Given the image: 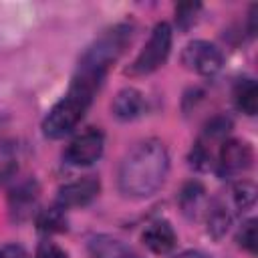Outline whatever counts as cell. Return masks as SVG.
<instances>
[{
	"label": "cell",
	"instance_id": "9c48e42d",
	"mask_svg": "<svg viewBox=\"0 0 258 258\" xmlns=\"http://www.w3.org/2000/svg\"><path fill=\"white\" fill-rule=\"evenodd\" d=\"M141 240H143V244L151 252H155V254H167V252H171L175 248L177 236H175L173 226L167 220H157V222H151L143 230Z\"/></svg>",
	"mask_w": 258,
	"mask_h": 258
},
{
	"label": "cell",
	"instance_id": "8fae6325",
	"mask_svg": "<svg viewBox=\"0 0 258 258\" xmlns=\"http://www.w3.org/2000/svg\"><path fill=\"white\" fill-rule=\"evenodd\" d=\"M38 200V185L34 181H24L10 194V210L16 218H26L32 214V208Z\"/></svg>",
	"mask_w": 258,
	"mask_h": 258
},
{
	"label": "cell",
	"instance_id": "ffe728a7",
	"mask_svg": "<svg viewBox=\"0 0 258 258\" xmlns=\"http://www.w3.org/2000/svg\"><path fill=\"white\" fill-rule=\"evenodd\" d=\"M200 10H202V6H200V4H194V2L179 4V6L175 8V22H177V26H179L181 30H187V28L196 22Z\"/></svg>",
	"mask_w": 258,
	"mask_h": 258
},
{
	"label": "cell",
	"instance_id": "2e32d148",
	"mask_svg": "<svg viewBox=\"0 0 258 258\" xmlns=\"http://www.w3.org/2000/svg\"><path fill=\"white\" fill-rule=\"evenodd\" d=\"M36 226L42 234H54V232H64L67 230V218L64 210L58 208L56 204L52 208L40 210L36 216Z\"/></svg>",
	"mask_w": 258,
	"mask_h": 258
},
{
	"label": "cell",
	"instance_id": "d6986e66",
	"mask_svg": "<svg viewBox=\"0 0 258 258\" xmlns=\"http://www.w3.org/2000/svg\"><path fill=\"white\" fill-rule=\"evenodd\" d=\"M236 240H238V244H240L246 252H250V254L256 252V240H258V236H256V220H254V218L246 220V222L240 226Z\"/></svg>",
	"mask_w": 258,
	"mask_h": 258
},
{
	"label": "cell",
	"instance_id": "6da1fadb",
	"mask_svg": "<svg viewBox=\"0 0 258 258\" xmlns=\"http://www.w3.org/2000/svg\"><path fill=\"white\" fill-rule=\"evenodd\" d=\"M169 155L161 141L145 139L137 143L119 165V189L129 198H149L165 181Z\"/></svg>",
	"mask_w": 258,
	"mask_h": 258
},
{
	"label": "cell",
	"instance_id": "44dd1931",
	"mask_svg": "<svg viewBox=\"0 0 258 258\" xmlns=\"http://www.w3.org/2000/svg\"><path fill=\"white\" fill-rule=\"evenodd\" d=\"M34 258H67L64 250L60 246H56L54 242H40V246L36 248Z\"/></svg>",
	"mask_w": 258,
	"mask_h": 258
},
{
	"label": "cell",
	"instance_id": "ba28073f",
	"mask_svg": "<svg viewBox=\"0 0 258 258\" xmlns=\"http://www.w3.org/2000/svg\"><path fill=\"white\" fill-rule=\"evenodd\" d=\"M99 189H101V183L97 177L93 175H85V177H79L71 183H64L58 194H56V206L67 210V208H81V206H87L89 202H93L97 196H99Z\"/></svg>",
	"mask_w": 258,
	"mask_h": 258
},
{
	"label": "cell",
	"instance_id": "7402d4cb",
	"mask_svg": "<svg viewBox=\"0 0 258 258\" xmlns=\"http://www.w3.org/2000/svg\"><path fill=\"white\" fill-rule=\"evenodd\" d=\"M0 258H28V254L20 244H4L0 246Z\"/></svg>",
	"mask_w": 258,
	"mask_h": 258
},
{
	"label": "cell",
	"instance_id": "30bf717a",
	"mask_svg": "<svg viewBox=\"0 0 258 258\" xmlns=\"http://www.w3.org/2000/svg\"><path fill=\"white\" fill-rule=\"evenodd\" d=\"M113 115L121 121H133L137 117H141L147 109V103H145V97L141 91L133 89V87H127V89H121L115 99H113Z\"/></svg>",
	"mask_w": 258,
	"mask_h": 258
},
{
	"label": "cell",
	"instance_id": "5b68a950",
	"mask_svg": "<svg viewBox=\"0 0 258 258\" xmlns=\"http://www.w3.org/2000/svg\"><path fill=\"white\" fill-rule=\"evenodd\" d=\"M222 50L208 40H191L181 50V64L198 75H214L222 67Z\"/></svg>",
	"mask_w": 258,
	"mask_h": 258
},
{
	"label": "cell",
	"instance_id": "3957f363",
	"mask_svg": "<svg viewBox=\"0 0 258 258\" xmlns=\"http://www.w3.org/2000/svg\"><path fill=\"white\" fill-rule=\"evenodd\" d=\"M129 42H131V26L129 24H117V26L105 30L83 52L77 73H83L97 81H103L109 67L121 56V52L125 50V46Z\"/></svg>",
	"mask_w": 258,
	"mask_h": 258
},
{
	"label": "cell",
	"instance_id": "e0dca14e",
	"mask_svg": "<svg viewBox=\"0 0 258 258\" xmlns=\"http://www.w3.org/2000/svg\"><path fill=\"white\" fill-rule=\"evenodd\" d=\"M232 202L240 212H246L254 206L256 202V185L248 179H242L238 183H234L232 187Z\"/></svg>",
	"mask_w": 258,
	"mask_h": 258
},
{
	"label": "cell",
	"instance_id": "7c38bea8",
	"mask_svg": "<svg viewBox=\"0 0 258 258\" xmlns=\"http://www.w3.org/2000/svg\"><path fill=\"white\" fill-rule=\"evenodd\" d=\"M206 204V189L200 181H187L179 191V208L185 216L196 218Z\"/></svg>",
	"mask_w": 258,
	"mask_h": 258
},
{
	"label": "cell",
	"instance_id": "4fadbf2b",
	"mask_svg": "<svg viewBox=\"0 0 258 258\" xmlns=\"http://www.w3.org/2000/svg\"><path fill=\"white\" fill-rule=\"evenodd\" d=\"M234 103L246 115H256L258 109V87L254 79H240L234 87Z\"/></svg>",
	"mask_w": 258,
	"mask_h": 258
},
{
	"label": "cell",
	"instance_id": "603a6c76",
	"mask_svg": "<svg viewBox=\"0 0 258 258\" xmlns=\"http://www.w3.org/2000/svg\"><path fill=\"white\" fill-rule=\"evenodd\" d=\"M173 258H208V256L204 252H198V250H185V252H179Z\"/></svg>",
	"mask_w": 258,
	"mask_h": 258
},
{
	"label": "cell",
	"instance_id": "9a60e30c",
	"mask_svg": "<svg viewBox=\"0 0 258 258\" xmlns=\"http://www.w3.org/2000/svg\"><path fill=\"white\" fill-rule=\"evenodd\" d=\"M206 216H208V232L214 238H222L228 232V226L232 222V214L226 208V204L220 202V200L212 202L208 212H206Z\"/></svg>",
	"mask_w": 258,
	"mask_h": 258
},
{
	"label": "cell",
	"instance_id": "52a82bcc",
	"mask_svg": "<svg viewBox=\"0 0 258 258\" xmlns=\"http://www.w3.org/2000/svg\"><path fill=\"white\" fill-rule=\"evenodd\" d=\"M252 159H254V153H252V147L246 141L224 139L220 143V149H218L216 165H218L220 175L232 177V175H238V173L246 171L252 165Z\"/></svg>",
	"mask_w": 258,
	"mask_h": 258
},
{
	"label": "cell",
	"instance_id": "8992f818",
	"mask_svg": "<svg viewBox=\"0 0 258 258\" xmlns=\"http://www.w3.org/2000/svg\"><path fill=\"white\" fill-rule=\"evenodd\" d=\"M103 149H105L103 133L95 127H89L67 145L64 161L71 165H91L103 155Z\"/></svg>",
	"mask_w": 258,
	"mask_h": 258
},
{
	"label": "cell",
	"instance_id": "ac0fdd59",
	"mask_svg": "<svg viewBox=\"0 0 258 258\" xmlns=\"http://www.w3.org/2000/svg\"><path fill=\"white\" fill-rule=\"evenodd\" d=\"M16 169V149L10 141L0 139V179L12 175Z\"/></svg>",
	"mask_w": 258,
	"mask_h": 258
},
{
	"label": "cell",
	"instance_id": "277c9868",
	"mask_svg": "<svg viewBox=\"0 0 258 258\" xmlns=\"http://www.w3.org/2000/svg\"><path fill=\"white\" fill-rule=\"evenodd\" d=\"M169 50H171V26L167 22H159L151 30L147 42L143 44L135 60L129 64L127 73L139 77V75H149L157 71L167 60Z\"/></svg>",
	"mask_w": 258,
	"mask_h": 258
},
{
	"label": "cell",
	"instance_id": "7a4b0ae2",
	"mask_svg": "<svg viewBox=\"0 0 258 258\" xmlns=\"http://www.w3.org/2000/svg\"><path fill=\"white\" fill-rule=\"evenodd\" d=\"M101 83L103 81L75 73L69 91L46 113V117L42 121V133L50 139H60L67 133H71L85 117Z\"/></svg>",
	"mask_w": 258,
	"mask_h": 258
},
{
	"label": "cell",
	"instance_id": "5bb4252c",
	"mask_svg": "<svg viewBox=\"0 0 258 258\" xmlns=\"http://www.w3.org/2000/svg\"><path fill=\"white\" fill-rule=\"evenodd\" d=\"M91 254H93V258H139L125 244H121L119 240L109 238V236L95 238L91 242Z\"/></svg>",
	"mask_w": 258,
	"mask_h": 258
}]
</instances>
